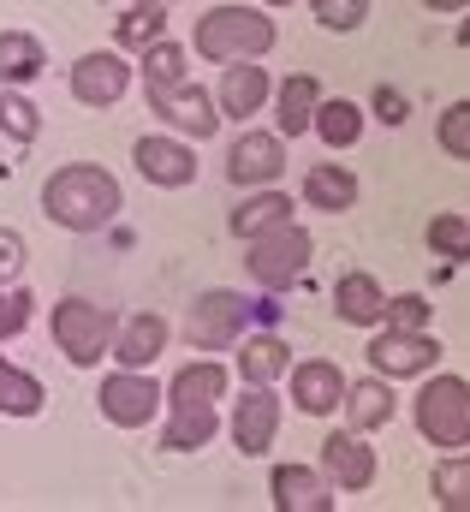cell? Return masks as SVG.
<instances>
[{
  "mask_svg": "<svg viewBox=\"0 0 470 512\" xmlns=\"http://www.w3.org/2000/svg\"><path fill=\"white\" fill-rule=\"evenodd\" d=\"M119 209H125L119 179L96 161H72V167L48 173V185H42V215L66 233H102Z\"/></svg>",
  "mask_w": 470,
  "mask_h": 512,
  "instance_id": "6da1fadb",
  "label": "cell"
},
{
  "mask_svg": "<svg viewBox=\"0 0 470 512\" xmlns=\"http://www.w3.org/2000/svg\"><path fill=\"white\" fill-rule=\"evenodd\" d=\"M191 48H197L203 60H215V66H227V60H256V54L274 48V18H268L262 6H244V0H238V6H215V12L197 18Z\"/></svg>",
  "mask_w": 470,
  "mask_h": 512,
  "instance_id": "7a4b0ae2",
  "label": "cell"
},
{
  "mask_svg": "<svg viewBox=\"0 0 470 512\" xmlns=\"http://www.w3.org/2000/svg\"><path fill=\"white\" fill-rule=\"evenodd\" d=\"M114 328H119V316L108 310V304H96V298H60L54 316H48L54 346H60L66 364H78V370H96V364L108 358Z\"/></svg>",
  "mask_w": 470,
  "mask_h": 512,
  "instance_id": "3957f363",
  "label": "cell"
},
{
  "mask_svg": "<svg viewBox=\"0 0 470 512\" xmlns=\"http://www.w3.org/2000/svg\"><path fill=\"white\" fill-rule=\"evenodd\" d=\"M411 417H417V435L435 441L441 453L470 447V382L465 376H435V370H429V382L417 393Z\"/></svg>",
  "mask_w": 470,
  "mask_h": 512,
  "instance_id": "277c9868",
  "label": "cell"
},
{
  "mask_svg": "<svg viewBox=\"0 0 470 512\" xmlns=\"http://www.w3.org/2000/svg\"><path fill=\"white\" fill-rule=\"evenodd\" d=\"M250 256H244V268H250V280L262 286V292H286L292 280H304L310 274V233L298 227V221H280V227H268V233H256V239H244Z\"/></svg>",
  "mask_w": 470,
  "mask_h": 512,
  "instance_id": "5b68a950",
  "label": "cell"
},
{
  "mask_svg": "<svg viewBox=\"0 0 470 512\" xmlns=\"http://www.w3.org/2000/svg\"><path fill=\"white\" fill-rule=\"evenodd\" d=\"M143 96H149V114H161L179 137L209 143L221 131V108L197 78H143Z\"/></svg>",
  "mask_w": 470,
  "mask_h": 512,
  "instance_id": "8992f818",
  "label": "cell"
},
{
  "mask_svg": "<svg viewBox=\"0 0 470 512\" xmlns=\"http://www.w3.org/2000/svg\"><path fill=\"white\" fill-rule=\"evenodd\" d=\"M244 328H250V298H244V292H227V286L203 292V298L185 310V340H191L197 352H227V346L244 340Z\"/></svg>",
  "mask_w": 470,
  "mask_h": 512,
  "instance_id": "52a82bcc",
  "label": "cell"
},
{
  "mask_svg": "<svg viewBox=\"0 0 470 512\" xmlns=\"http://www.w3.org/2000/svg\"><path fill=\"white\" fill-rule=\"evenodd\" d=\"M369 352V370L387 376V382H405V376H429L441 364V340L429 328H375V340L363 346Z\"/></svg>",
  "mask_w": 470,
  "mask_h": 512,
  "instance_id": "ba28073f",
  "label": "cell"
},
{
  "mask_svg": "<svg viewBox=\"0 0 470 512\" xmlns=\"http://www.w3.org/2000/svg\"><path fill=\"white\" fill-rule=\"evenodd\" d=\"M96 405H102V417L114 429H149L155 411H161V387H155L149 370H114L96 393Z\"/></svg>",
  "mask_w": 470,
  "mask_h": 512,
  "instance_id": "9c48e42d",
  "label": "cell"
},
{
  "mask_svg": "<svg viewBox=\"0 0 470 512\" xmlns=\"http://www.w3.org/2000/svg\"><path fill=\"white\" fill-rule=\"evenodd\" d=\"M280 435V393L274 382H244V399L233 405V441L244 459H262Z\"/></svg>",
  "mask_w": 470,
  "mask_h": 512,
  "instance_id": "30bf717a",
  "label": "cell"
},
{
  "mask_svg": "<svg viewBox=\"0 0 470 512\" xmlns=\"http://www.w3.org/2000/svg\"><path fill=\"white\" fill-rule=\"evenodd\" d=\"M280 173H286V137L280 131H238L227 149V179L256 191V185H274Z\"/></svg>",
  "mask_w": 470,
  "mask_h": 512,
  "instance_id": "8fae6325",
  "label": "cell"
},
{
  "mask_svg": "<svg viewBox=\"0 0 470 512\" xmlns=\"http://www.w3.org/2000/svg\"><path fill=\"white\" fill-rule=\"evenodd\" d=\"M131 161H137V173H143L149 185H161V191H185V185L197 179V149H191L185 137H137V143H131Z\"/></svg>",
  "mask_w": 470,
  "mask_h": 512,
  "instance_id": "7c38bea8",
  "label": "cell"
},
{
  "mask_svg": "<svg viewBox=\"0 0 470 512\" xmlns=\"http://www.w3.org/2000/svg\"><path fill=\"white\" fill-rule=\"evenodd\" d=\"M375 471H381V465H375V447H369L357 429H346V435L334 429V435L322 441V477H328L334 489H346V495H363V489L375 483Z\"/></svg>",
  "mask_w": 470,
  "mask_h": 512,
  "instance_id": "4fadbf2b",
  "label": "cell"
},
{
  "mask_svg": "<svg viewBox=\"0 0 470 512\" xmlns=\"http://www.w3.org/2000/svg\"><path fill=\"white\" fill-rule=\"evenodd\" d=\"M125 90H131V66L114 48H96L72 66V102H84V108H114Z\"/></svg>",
  "mask_w": 470,
  "mask_h": 512,
  "instance_id": "5bb4252c",
  "label": "cell"
},
{
  "mask_svg": "<svg viewBox=\"0 0 470 512\" xmlns=\"http://www.w3.org/2000/svg\"><path fill=\"white\" fill-rule=\"evenodd\" d=\"M161 405H167V429H161L167 453H197V447H209L221 435V411L209 399H167L161 393Z\"/></svg>",
  "mask_w": 470,
  "mask_h": 512,
  "instance_id": "9a60e30c",
  "label": "cell"
},
{
  "mask_svg": "<svg viewBox=\"0 0 470 512\" xmlns=\"http://www.w3.org/2000/svg\"><path fill=\"white\" fill-rule=\"evenodd\" d=\"M268 495L280 512H334V483L322 477V465H274Z\"/></svg>",
  "mask_w": 470,
  "mask_h": 512,
  "instance_id": "2e32d148",
  "label": "cell"
},
{
  "mask_svg": "<svg viewBox=\"0 0 470 512\" xmlns=\"http://www.w3.org/2000/svg\"><path fill=\"white\" fill-rule=\"evenodd\" d=\"M167 316H155V310H137V316H125L114 328V346H108V358H119V370H149L161 352H167Z\"/></svg>",
  "mask_w": 470,
  "mask_h": 512,
  "instance_id": "e0dca14e",
  "label": "cell"
},
{
  "mask_svg": "<svg viewBox=\"0 0 470 512\" xmlns=\"http://www.w3.org/2000/svg\"><path fill=\"white\" fill-rule=\"evenodd\" d=\"M286 376H292V399H298L304 417H328V411H340V399H346V376H340V364H328V358H304V364H292Z\"/></svg>",
  "mask_w": 470,
  "mask_h": 512,
  "instance_id": "ac0fdd59",
  "label": "cell"
},
{
  "mask_svg": "<svg viewBox=\"0 0 470 512\" xmlns=\"http://www.w3.org/2000/svg\"><path fill=\"white\" fill-rule=\"evenodd\" d=\"M215 108H221V120H250V114H262V108H268V72L250 66V60H227L221 90H215Z\"/></svg>",
  "mask_w": 470,
  "mask_h": 512,
  "instance_id": "d6986e66",
  "label": "cell"
},
{
  "mask_svg": "<svg viewBox=\"0 0 470 512\" xmlns=\"http://www.w3.org/2000/svg\"><path fill=\"white\" fill-rule=\"evenodd\" d=\"M334 316L340 322H352V328H381V316H387V292H381V280L375 274H340L334 280Z\"/></svg>",
  "mask_w": 470,
  "mask_h": 512,
  "instance_id": "ffe728a7",
  "label": "cell"
},
{
  "mask_svg": "<svg viewBox=\"0 0 470 512\" xmlns=\"http://www.w3.org/2000/svg\"><path fill=\"white\" fill-rule=\"evenodd\" d=\"M346 423H352L357 435H375V429H387L393 423V411H399V399H393V382L387 376H369V382H346Z\"/></svg>",
  "mask_w": 470,
  "mask_h": 512,
  "instance_id": "44dd1931",
  "label": "cell"
},
{
  "mask_svg": "<svg viewBox=\"0 0 470 512\" xmlns=\"http://www.w3.org/2000/svg\"><path fill=\"white\" fill-rule=\"evenodd\" d=\"M304 203L322 209V215H346V209H357V173L340 167V161H316V167L304 173Z\"/></svg>",
  "mask_w": 470,
  "mask_h": 512,
  "instance_id": "7402d4cb",
  "label": "cell"
},
{
  "mask_svg": "<svg viewBox=\"0 0 470 512\" xmlns=\"http://www.w3.org/2000/svg\"><path fill=\"white\" fill-rule=\"evenodd\" d=\"M316 102H322V84L310 78V72H292L280 90H274V131L280 137H304L310 131V120H316Z\"/></svg>",
  "mask_w": 470,
  "mask_h": 512,
  "instance_id": "603a6c76",
  "label": "cell"
},
{
  "mask_svg": "<svg viewBox=\"0 0 470 512\" xmlns=\"http://www.w3.org/2000/svg\"><path fill=\"white\" fill-rule=\"evenodd\" d=\"M42 66H48V54H42V42L30 30H0V84L24 90V84L42 78Z\"/></svg>",
  "mask_w": 470,
  "mask_h": 512,
  "instance_id": "cb8c5ba5",
  "label": "cell"
},
{
  "mask_svg": "<svg viewBox=\"0 0 470 512\" xmlns=\"http://www.w3.org/2000/svg\"><path fill=\"white\" fill-rule=\"evenodd\" d=\"M280 221H292V197L274 191V185H256V191L233 209V233L238 239H256V233H268V227H280Z\"/></svg>",
  "mask_w": 470,
  "mask_h": 512,
  "instance_id": "d4e9b609",
  "label": "cell"
},
{
  "mask_svg": "<svg viewBox=\"0 0 470 512\" xmlns=\"http://www.w3.org/2000/svg\"><path fill=\"white\" fill-rule=\"evenodd\" d=\"M292 370V352L280 334H244V352H238V376L244 382H280Z\"/></svg>",
  "mask_w": 470,
  "mask_h": 512,
  "instance_id": "484cf974",
  "label": "cell"
},
{
  "mask_svg": "<svg viewBox=\"0 0 470 512\" xmlns=\"http://www.w3.org/2000/svg\"><path fill=\"white\" fill-rule=\"evenodd\" d=\"M310 131H316L328 149H352L357 137H363V108H357V102H346V96H322V102H316V120H310Z\"/></svg>",
  "mask_w": 470,
  "mask_h": 512,
  "instance_id": "4316f807",
  "label": "cell"
},
{
  "mask_svg": "<svg viewBox=\"0 0 470 512\" xmlns=\"http://www.w3.org/2000/svg\"><path fill=\"white\" fill-rule=\"evenodd\" d=\"M227 387H233L227 364H215V358H197V364H185V370L167 382V399H209V405H221V399H227Z\"/></svg>",
  "mask_w": 470,
  "mask_h": 512,
  "instance_id": "83f0119b",
  "label": "cell"
},
{
  "mask_svg": "<svg viewBox=\"0 0 470 512\" xmlns=\"http://www.w3.org/2000/svg\"><path fill=\"white\" fill-rule=\"evenodd\" d=\"M429 495H435V507L441 512H470V453H447L441 465H435V477H429Z\"/></svg>",
  "mask_w": 470,
  "mask_h": 512,
  "instance_id": "f1b7e54d",
  "label": "cell"
},
{
  "mask_svg": "<svg viewBox=\"0 0 470 512\" xmlns=\"http://www.w3.org/2000/svg\"><path fill=\"white\" fill-rule=\"evenodd\" d=\"M161 36H167V6H155V0H137L131 12H119V24H114V42L131 48V54H143Z\"/></svg>",
  "mask_w": 470,
  "mask_h": 512,
  "instance_id": "f546056e",
  "label": "cell"
},
{
  "mask_svg": "<svg viewBox=\"0 0 470 512\" xmlns=\"http://www.w3.org/2000/svg\"><path fill=\"white\" fill-rule=\"evenodd\" d=\"M42 382L30 376V370H18V364H6V352H0V417H36L42 411Z\"/></svg>",
  "mask_w": 470,
  "mask_h": 512,
  "instance_id": "4dcf8cb0",
  "label": "cell"
},
{
  "mask_svg": "<svg viewBox=\"0 0 470 512\" xmlns=\"http://www.w3.org/2000/svg\"><path fill=\"white\" fill-rule=\"evenodd\" d=\"M0 131H6L12 143H36V137H42L36 102H24V90H12V84H0Z\"/></svg>",
  "mask_w": 470,
  "mask_h": 512,
  "instance_id": "1f68e13d",
  "label": "cell"
},
{
  "mask_svg": "<svg viewBox=\"0 0 470 512\" xmlns=\"http://www.w3.org/2000/svg\"><path fill=\"white\" fill-rule=\"evenodd\" d=\"M429 251L447 262H470V221L465 215H435L429 221Z\"/></svg>",
  "mask_w": 470,
  "mask_h": 512,
  "instance_id": "d6a6232c",
  "label": "cell"
},
{
  "mask_svg": "<svg viewBox=\"0 0 470 512\" xmlns=\"http://www.w3.org/2000/svg\"><path fill=\"white\" fill-rule=\"evenodd\" d=\"M30 316H36V298H30L18 280H6V286H0V340H18V334L30 328Z\"/></svg>",
  "mask_w": 470,
  "mask_h": 512,
  "instance_id": "836d02e7",
  "label": "cell"
},
{
  "mask_svg": "<svg viewBox=\"0 0 470 512\" xmlns=\"http://www.w3.org/2000/svg\"><path fill=\"white\" fill-rule=\"evenodd\" d=\"M435 137H441V149H447L453 161H470V102H453V108L441 114Z\"/></svg>",
  "mask_w": 470,
  "mask_h": 512,
  "instance_id": "e575fe53",
  "label": "cell"
},
{
  "mask_svg": "<svg viewBox=\"0 0 470 512\" xmlns=\"http://www.w3.org/2000/svg\"><path fill=\"white\" fill-rule=\"evenodd\" d=\"M310 12L322 30H357L369 18V0H310Z\"/></svg>",
  "mask_w": 470,
  "mask_h": 512,
  "instance_id": "d590c367",
  "label": "cell"
},
{
  "mask_svg": "<svg viewBox=\"0 0 470 512\" xmlns=\"http://www.w3.org/2000/svg\"><path fill=\"white\" fill-rule=\"evenodd\" d=\"M143 78H191V72H185V48L167 42V36L149 42V48H143Z\"/></svg>",
  "mask_w": 470,
  "mask_h": 512,
  "instance_id": "8d00e7d4",
  "label": "cell"
},
{
  "mask_svg": "<svg viewBox=\"0 0 470 512\" xmlns=\"http://www.w3.org/2000/svg\"><path fill=\"white\" fill-rule=\"evenodd\" d=\"M429 316H435V304L423 298V292H399V298H387V328H429Z\"/></svg>",
  "mask_w": 470,
  "mask_h": 512,
  "instance_id": "74e56055",
  "label": "cell"
},
{
  "mask_svg": "<svg viewBox=\"0 0 470 512\" xmlns=\"http://www.w3.org/2000/svg\"><path fill=\"white\" fill-rule=\"evenodd\" d=\"M24 262H30V245H24V233L0 227V286H6V280H18V274H24Z\"/></svg>",
  "mask_w": 470,
  "mask_h": 512,
  "instance_id": "f35d334b",
  "label": "cell"
},
{
  "mask_svg": "<svg viewBox=\"0 0 470 512\" xmlns=\"http://www.w3.org/2000/svg\"><path fill=\"white\" fill-rule=\"evenodd\" d=\"M375 120H381V126H405V120H411V114H405V96L381 84V90H375Z\"/></svg>",
  "mask_w": 470,
  "mask_h": 512,
  "instance_id": "ab89813d",
  "label": "cell"
},
{
  "mask_svg": "<svg viewBox=\"0 0 470 512\" xmlns=\"http://www.w3.org/2000/svg\"><path fill=\"white\" fill-rule=\"evenodd\" d=\"M423 6H429V12H465L470 0H423Z\"/></svg>",
  "mask_w": 470,
  "mask_h": 512,
  "instance_id": "60d3db41",
  "label": "cell"
},
{
  "mask_svg": "<svg viewBox=\"0 0 470 512\" xmlns=\"http://www.w3.org/2000/svg\"><path fill=\"white\" fill-rule=\"evenodd\" d=\"M459 42H465V48H470V18H465V24H459Z\"/></svg>",
  "mask_w": 470,
  "mask_h": 512,
  "instance_id": "b9f144b4",
  "label": "cell"
},
{
  "mask_svg": "<svg viewBox=\"0 0 470 512\" xmlns=\"http://www.w3.org/2000/svg\"><path fill=\"white\" fill-rule=\"evenodd\" d=\"M262 6H292V0H262Z\"/></svg>",
  "mask_w": 470,
  "mask_h": 512,
  "instance_id": "7bdbcfd3",
  "label": "cell"
},
{
  "mask_svg": "<svg viewBox=\"0 0 470 512\" xmlns=\"http://www.w3.org/2000/svg\"><path fill=\"white\" fill-rule=\"evenodd\" d=\"M155 6H167V0H155Z\"/></svg>",
  "mask_w": 470,
  "mask_h": 512,
  "instance_id": "ee69618b",
  "label": "cell"
}]
</instances>
